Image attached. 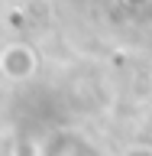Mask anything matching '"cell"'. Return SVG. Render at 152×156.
Here are the masks:
<instances>
[{
  "label": "cell",
  "mask_w": 152,
  "mask_h": 156,
  "mask_svg": "<svg viewBox=\"0 0 152 156\" xmlns=\"http://www.w3.org/2000/svg\"><path fill=\"white\" fill-rule=\"evenodd\" d=\"M126 3H143V0H126Z\"/></svg>",
  "instance_id": "6da1fadb"
}]
</instances>
